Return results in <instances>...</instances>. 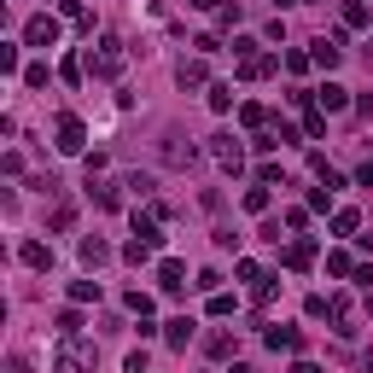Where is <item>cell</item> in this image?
Masks as SVG:
<instances>
[{
    "mask_svg": "<svg viewBox=\"0 0 373 373\" xmlns=\"http://www.w3.org/2000/svg\"><path fill=\"white\" fill-rule=\"evenodd\" d=\"M93 362H100V350L82 344V338H64L59 356H53V373H93Z\"/></svg>",
    "mask_w": 373,
    "mask_h": 373,
    "instance_id": "obj_1",
    "label": "cell"
},
{
    "mask_svg": "<svg viewBox=\"0 0 373 373\" xmlns=\"http://www.w3.org/2000/svg\"><path fill=\"white\" fill-rule=\"evenodd\" d=\"M88 70H93V76H117V70H123V41H117V36H100V47L88 53Z\"/></svg>",
    "mask_w": 373,
    "mask_h": 373,
    "instance_id": "obj_2",
    "label": "cell"
},
{
    "mask_svg": "<svg viewBox=\"0 0 373 373\" xmlns=\"http://www.w3.org/2000/svg\"><path fill=\"white\" fill-rule=\"evenodd\" d=\"M210 158H216L222 169H239V164H245V152H239L234 135H210Z\"/></svg>",
    "mask_w": 373,
    "mask_h": 373,
    "instance_id": "obj_3",
    "label": "cell"
},
{
    "mask_svg": "<svg viewBox=\"0 0 373 373\" xmlns=\"http://www.w3.org/2000/svg\"><path fill=\"white\" fill-rule=\"evenodd\" d=\"M24 41L29 47H53L59 41V18H47V12H41V18H29L24 24Z\"/></svg>",
    "mask_w": 373,
    "mask_h": 373,
    "instance_id": "obj_4",
    "label": "cell"
},
{
    "mask_svg": "<svg viewBox=\"0 0 373 373\" xmlns=\"http://www.w3.org/2000/svg\"><path fill=\"white\" fill-rule=\"evenodd\" d=\"M82 140H88L82 117H59V152H82Z\"/></svg>",
    "mask_w": 373,
    "mask_h": 373,
    "instance_id": "obj_5",
    "label": "cell"
},
{
    "mask_svg": "<svg viewBox=\"0 0 373 373\" xmlns=\"http://www.w3.org/2000/svg\"><path fill=\"white\" fill-rule=\"evenodd\" d=\"M280 70V59L274 53H251V59H239V76H245V82H257V76H274Z\"/></svg>",
    "mask_w": 373,
    "mask_h": 373,
    "instance_id": "obj_6",
    "label": "cell"
},
{
    "mask_svg": "<svg viewBox=\"0 0 373 373\" xmlns=\"http://www.w3.org/2000/svg\"><path fill=\"white\" fill-rule=\"evenodd\" d=\"M181 280H187V268L175 263V257H164V263H158V286H164V291H181Z\"/></svg>",
    "mask_w": 373,
    "mask_h": 373,
    "instance_id": "obj_7",
    "label": "cell"
},
{
    "mask_svg": "<svg viewBox=\"0 0 373 373\" xmlns=\"http://www.w3.org/2000/svg\"><path fill=\"white\" fill-rule=\"evenodd\" d=\"M175 82H181V88H204V64L199 59H181V64H175Z\"/></svg>",
    "mask_w": 373,
    "mask_h": 373,
    "instance_id": "obj_8",
    "label": "cell"
},
{
    "mask_svg": "<svg viewBox=\"0 0 373 373\" xmlns=\"http://www.w3.org/2000/svg\"><path fill=\"white\" fill-rule=\"evenodd\" d=\"M135 239H140V245H152V251L164 245V234H158V222H152V216H135Z\"/></svg>",
    "mask_w": 373,
    "mask_h": 373,
    "instance_id": "obj_9",
    "label": "cell"
},
{
    "mask_svg": "<svg viewBox=\"0 0 373 373\" xmlns=\"http://www.w3.org/2000/svg\"><path fill=\"white\" fill-rule=\"evenodd\" d=\"M315 100H321V111H344V105H350V93L338 88V82H327V88L315 93Z\"/></svg>",
    "mask_w": 373,
    "mask_h": 373,
    "instance_id": "obj_10",
    "label": "cell"
},
{
    "mask_svg": "<svg viewBox=\"0 0 373 373\" xmlns=\"http://www.w3.org/2000/svg\"><path fill=\"white\" fill-rule=\"evenodd\" d=\"M82 263H88V268L111 263V245H105V239H82Z\"/></svg>",
    "mask_w": 373,
    "mask_h": 373,
    "instance_id": "obj_11",
    "label": "cell"
},
{
    "mask_svg": "<svg viewBox=\"0 0 373 373\" xmlns=\"http://www.w3.org/2000/svg\"><path fill=\"white\" fill-rule=\"evenodd\" d=\"M268 344H274V350H303V333H298V327H274Z\"/></svg>",
    "mask_w": 373,
    "mask_h": 373,
    "instance_id": "obj_12",
    "label": "cell"
},
{
    "mask_svg": "<svg viewBox=\"0 0 373 373\" xmlns=\"http://www.w3.org/2000/svg\"><path fill=\"white\" fill-rule=\"evenodd\" d=\"M310 263H315V245H310V239H298V245L286 251V268H310Z\"/></svg>",
    "mask_w": 373,
    "mask_h": 373,
    "instance_id": "obj_13",
    "label": "cell"
},
{
    "mask_svg": "<svg viewBox=\"0 0 373 373\" xmlns=\"http://www.w3.org/2000/svg\"><path fill=\"white\" fill-rule=\"evenodd\" d=\"M164 158H169V164H192L199 152H192V146H181V135H169V140H164Z\"/></svg>",
    "mask_w": 373,
    "mask_h": 373,
    "instance_id": "obj_14",
    "label": "cell"
},
{
    "mask_svg": "<svg viewBox=\"0 0 373 373\" xmlns=\"http://www.w3.org/2000/svg\"><path fill=\"white\" fill-rule=\"evenodd\" d=\"M164 338H169V350H187V338H192V321H187V315H181V321H169V333H164Z\"/></svg>",
    "mask_w": 373,
    "mask_h": 373,
    "instance_id": "obj_15",
    "label": "cell"
},
{
    "mask_svg": "<svg viewBox=\"0 0 373 373\" xmlns=\"http://www.w3.org/2000/svg\"><path fill=\"white\" fill-rule=\"evenodd\" d=\"M18 257H24V263H29V268H47V263H53V251H47V245H36V239H29V245H24Z\"/></svg>",
    "mask_w": 373,
    "mask_h": 373,
    "instance_id": "obj_16",
    "label": "cell"
},
{
    "mask_svg": "<svg viewBox=\"0 0 373 373\" xmlns=\"http://www.w3.org/2000/svg\"><path fill=\"white\" fill-rule=\"evenodd\" d=\"M344 24L350 29H367V6H362V0H344Z\"/></svg>",
    "mask_w": 373,
    "mask_h": 373,
    "instance_id": "obj_17",
    "label": "cell"
},
{
    "mask_svg": "<svg viewBox=\"0 0 373 373\" xmlns=\"http://www.w3.org/2000/svg\"><path fill=\"white\" fill-rule=\"evenodd\" d=\"M70 298L76 303H93V298H100V280H70Z\"/></svg>",
    "mask_w": 373,
    "mask_h": 373,
    "instance_id": "obj_18",
    "label": "cell"
},
{
    "mask_svg": "<svg viewBox=\"0 0 373 373\" xmlns=\"http://www.w3.org/2000/svg\"><path fill=\"white\" fill-rule=\"evenodd\" d=\"M228 105H234V88L216 82V88H210V111H228Z\"/></svg>",
    "mask_w": 373,
    "mask_h": 373,
    "instance_id": "obj_19",
    "label": "cell"
},
{
    "mask_svg": "<svg viewBox=\"0 0 373 373\" xmlns=\"http://www.w3.org/2000/svg\"><path fill=\"white\" fill-rule=\"evenodd\" d=\"M263 117H268V111L257 105V100H251V105H239V123H245V128H263Z\"/></svg>",
    "mask_w": 373,
    "mask_h": 373,
    "instance_id": "obj_20",
    "label": "cell"
},
{
    "mask_svg": "<svg viewBox=\"0 0 373 373\" xmlns=\"http://www.w3.org/2000/svg\"><path fill=\"white\" fill-rule=\"evenodd\" d=\"M303 135L321 140V135H327V117H321V111H303Z\"/></svg>",
    "mask_w": 373,
    "mask_h": 373,
    "instance_id": "obj_21",
    "label": "cell"
},
{
    "mask_svg": "<svg viewBox=\"0 0 373 373\" xmlns=\"http://www.w3.org/2000/svg\"><path fill=\"white\" fill-rule=\"evenodd\" d=\"M123 303H128V310H135L140 321H146V315H152V298H146V291H128V298H123Z\"/></svg>",
    "mask_w": 373,
    "mask_h": 373,
    "instance_id": "obj_22",
    "label": "cell"
},
{
    "mask_svg": "<svg viewBox=\"0 0 373 373\" xmlns=\"http://www.w3.org/2000/svg\"><path fill=\"white\" fill-rule=\"evenodd\" d=\"M93 204H100V210H117L123 199H117V187H93Z\"/></svg>",
    "mask_w": 373,
    "mask_h": 373,
    "instance_id": "obj_23",
    "label": "cell"
},
{
    "mask_svg": "<svg viewBox=\"0 0 373 373\" xmlns=\"http://www.w3.org/2000/svg\"><path fill=\"white\" fill-rule=\"evenodd\" d=\"M76 327H82V315L64 310V315H59V338H76Z\"/></svg>",
    "mask_w": 373,
    "mask_h": 373,
    "instance_id": "obj_24",
    "label": "cell"
},
{
    "mask_svg": "<svg viewBox=\"0 0 373 373\" xmlns=\"http://www.w3.org/2000/svg\"><path fill=\"white\" fill-rule=\"evenodd\" d=\"M356 187H373V164H362V169H356Z\"/></svg>",
    "mask_w": 373,
    "mask_h": 373,
    "instance_id": "obj_25",
    "label": "cell"
},
{
    "mask_svg": "<svg viewBox=\"0 0 373 373\" xmlns=\"http://www.w3.org/2000/svg\"><path fill=\"white\" fill-rule=\"evenodd\" d=\"M59 12H76V18H82V0H59Z\"/></svg>",
    "mask_w": 373,
    "mask_h": 373,
    "instance_id": "obj_26",
    "label": "cell"
},
{
    "mask_svg": "<svg viewBox=\"0 0 373 373\" xmlns=\"http://www.w3.org/2000/svg\"><path fill=\"white\" fill-rule=\"evenodd\" d=\"M192 6H199V12H216V6H222V0H192Z\"/></svg>",
    "mask_w": 373,
    "mask_h": 373,
    "instance_id": "obj_27",
    "label": "cell"
},
{
    "mask_svg": "<svg viewBox=\"0 0 373 373\" xmlns=\"http://www.w3.org/2000/svg\"><path fill=\"white\" fill-rule=\"evenodd\" d=\"M291 373H321V367H315V362H298V367H291Z\"/></svg>",
    "mask_w": 373,
    "mask_h": 373,
    "instance_id": "obj_28",
    "label": "cell"
},
{
    "mask_svg": "<svg viewBox=\"0 0 373 373\" xmlns=\"http://www.w3.org/2000/svg\"><path fill=\"white\" fill-rule=\"evenodd\" d=\"M367 70H373V41H367Z\"/></svg>",
    "mask_w": 373,
    "mask_h": 373,
    "instance_id": "obj_29",
    "label": "cell"
}]
</instances>
